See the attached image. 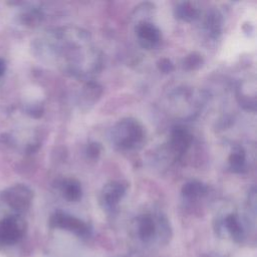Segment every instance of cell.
<instances>
[{"label":"cell","instance_id":"cell-1","mask_svg":"<svg viewBox=\"0 0 257 257\" xmlns=\"http://www.w3.org/2000/svg\"><path fill=\"white\" fill-rule=\"evenodd\" d=\"M48 51L58 67L75 77H87L97 72L101 57L87 31L67 26L50 33Z\"/></svg>","mask_w":257,"mask_h":257},{"label":"cell","instance_id":"cell-2","mask_svg":"<svg viewBox=\"0 0 257 257\" xmlns=\"http://www.w3.org/2000/svg\"><path fill=\"white\" fill-rule=\"evenodd\" d=\"M145 136L143 125L135 118L126 117L118 120L111 131L113 144L121 150H131L142 143Z\"/></svg>","mask_w":257,"mask_h":257},{"label":"cell","instance_id":"cell-3","mask_svg":"<svg viewBox=\"0 0 257 257\" xmlns=\"http://www.w3.org/2000/svg\"><path fill=\"white\" fill-rule=\"evenodd\" d=\"M2 201L15 212L26 211L32 202L33 193L25 185L18 184L7 188L1 195Z\"/></svg>","mask_w":257,"mask_h":257},{"label":"cell","instance_id":"cell-4","mask_svg":"<svg viewBox=\"0 0 257 257\" xmlns=\"http://www.w3.org/2000/svg\"><path fill=\"white\" fill-rule=\"evenodd\" d=\"M25 224L18 216H9L0 220V242L14 244L23 235Z\"/></svg>","mask_w":257,"mask_h":257},{"label":"cell","instance_id":"cell-5","mask_svg":"<svg viewBox=\"0 0 257 257\" xmlns=\"http://www.w3.org/2000/svg\"><path fill=\"white\" fill-rule=\"evenodd\" d=\"M50 226L71 231L78 236H86L88 234V226L84 222L63 212H55L51 216Z\"/></svg>","mask_w":257,"mask_h":257},{"label":"cell","instance_id":"cell-6","mask_svg":"<svg viewBox=\"0 0 257 257\" xmlns=\"http://www.w3.org/2000/svg\"><path fill=\"white\" fill-rule=\"evenodd\" d=\"M136 31L140 44L146 49L155 47L161 40L160 29L151 22L142 21L138 23Z\"/></svg>","mask_w":257,"mask_h":257},{"label":"cell","instance_id":"cell-7","mask_svg":"<svg viewBox=\"0 0 257 257\" xmlns=\"http://www.w3.org/2000/svg\"><path fill=\"white\" fill-rule=\"evenodd\" d=\"M126 186L119 181H111L105 184L100 193V201L105 208L112 209L125 194Z\"/></svg>","mask_w":257,"mask_h":257},{"label":"cell","instance_id":"cell-8","mask_svg":"<svg viewBox=\"0 0 257 257\" xmlns=\"http://www.w3.org/2000/svg\"><path fill=\"white\" fill-rule=\"evenodd\" d=\"M192 140V135L188 130L182 126H177L171 133L170 145L176 154H183L190 147Z\"/></svg>","mask_w":257,"mask_h":257},{"label":"cell","instance_id":"cell-9","mask_svg":"<svg viewBox=\"0 0 257 257\" xmlns=\"http://www.w3.org/2000/svg\"><path fill=\"white\" fill-rule=\"evenodd\" d=\"M176 17L184 21H193L200 14L199 8L191 2H181L175 8Z\"/></svg>","mask_w":257,"mask_h":257},{"label":"cell","instance_id":"cell-10","mask_svg":"<svg viewBox=\"0 0 257 257\" xmlns=\"http://www.w3.org/2000/svg\"><path fill=\"white\" fill-rule=\"evenodd\" d=\"M229 165L235 173H242L246 170V154L242 147L237 146L229 156Z\"/></svg>","mask_w":257,"mask_h":257},{"label":"cell","instance_id":"cell-11","mask_svg":"<svg viewBox=\"0 0 257 257\" xmlns=\"http://www.w3.org/2000/svg\"><path fill=\"white\" fill-rule=\"evenodd\" d=\"M61 191L66 200L74 202L81 197V186L74 179H66L61 184Z\"/></svg>","mask_w":257,"mask_h":257},{"label":"cell","instance_id":"cell-12","mask_svg":"<svg viewBox=\"0 0 257 257\" xmlns=\"http://www.w3.org/2000/svg\"><path fill=\"white\" fill-rule=\"evenodd\" d=\"M224 227L230 233L235 241H240L243 237V228L240 224L239 218L236 214H229L224 219Z\"/></svg>","mask_w":257,"mask_h":257},{"label":"cell","instance_id":"cell-13","mask_svg":"<svg viewBox=\"0 0 257 257\" xmlns=\"http://www.w3.org/2000/svg\"><path fill=\"white\" fill-rule=\"evenodd\" d=\"M205 27L212 36H218L222 29V15L217 10L208 13L205 21Z\"/></svg>","mask_w":257,"mask_h":257},{"label":"cell","instance_id":"cell-14","mask_svg":"<svg viewBox=\"0 0 257 257\" xmlns=\"http://www.w3.org/2000/svg\"><path fill=\"white\" fill-rule=\"evenodd\" d=\"M156 232V224L152 216L144 215L139 221V234L140 237L147 241L151 239Z\"/></svg>","mask_w":257,"mask_h":257},{"label":"cell","instance_id":"cell-15","mask_svg":"<svg viewBox=\"0 0 257 257\" xmlns=\"http://www.w3.org/2000/svg\"><path fill=\"white\" fill-rule=\"evenodd\" d=\"M206 191H207L206 186L203 183L196 180L187 182L186 184H184L182 188L183 196L190 199L201 197L206 193Z\"/></svg>","mask_w":257,"mask_h":257},{"label":"cell","instance_id":"cell-16","mask_svg":"<svg viewBox=\"0 0 257 257\" xmlns=\"http://www.w3.org/2000/svg\"><path fill=\"white\" fill-rule=\"evenodd\" d=\"M101 94V87L95 82H88L82 90L81 99L84 101V104H92Z\"/></svg>","mask_w":257,"mask_h":257},{"label":"cell","instance_id":"cell-17","mask_svg":"<svg viewBox=\"0 0 257 257\" xmlns=\"http://www.w3.org/2000/svg\"><path fill=\"white\" fill-rule=\"evenodd\" d=\"M203 63V57L197 52L187 55L183 60V66L187 70H194L199 68Z\"/></svg>","mask_w":257,"mask_h":257},{"label":"cell","instance_id":"cell-18","mask_svg":"<svg viewBox=\"0 0 257 257\" xmlns=\"http://www.w3.org/2000/svg\"><path fill=\"white\" fill-rule=\"evenodd\" d=\"M101 152V146L98 143H90L87 148H86V155L87 157H89L90 159H95L99 156Z\"/></svg>","mask_w":257,"mask_h":257},{"label":"cell","instance_id":"cell-19","mask_svg":"<svg viewBox=\"0 0 257 257\" xmlns=\"http://www.w3.org/2000/svg\"><path fill=\"white\" fill-rule=\"evenodd\" d=\"M158 68L164 73H169L174 69V64L170 59L162 58L158 61Z\"/></svg>","mask_w":257,"mask_h":257},{"label":"cell","instance_id":"cell-20","mask_svg":"<svg viewBox=\"0 0 257 257\" xmlns=\"http://www.w3.org/2000/svg\"><path fill=\"white\" fill-rule=\"evenodd\" d=\"M6 70V64H5V61L3 59L0 58V76H2L4 74Z\"/></svg>","mask_w":257,"mask_h":257}]
</instances>
